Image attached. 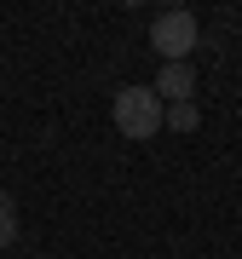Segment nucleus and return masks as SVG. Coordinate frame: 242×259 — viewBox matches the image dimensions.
<instances>
[{"label":"nucleus","instance_id":"1","mask_svg":"<svg viewBox=\"0 0 242 259\" xmlns=\"http://www.w3.org/2000/svg\"><path fill=\"white\" fill-rule=\"evenodd\" d=\"M110 115H115L121 139H156V133L168 127V104L156 98V87H121Z\"/></svg>","mask_w":242,"mask_h":259},{"label":"nucleus","instance_id":"2","mask_svg":"<svg viewBox=\"0 0 242 259\" xmlns=\"http://www.w3.org/2000/svg\"><path fill=\"white\" fill-rule=\"evenodd\" d=\"M196 40H202V29H196V18L185 6H173V12H162L156 23H150V47L162 52V64H190V52H196Z\"/></svg>","mask_w":242,"mask_h":259},{"label":"nucleus","instance_id":"3","mask_svg":"<svg viewBox=\"0 0 242 259\" xmlns=\"http://www.w3.org/2000/svg\"><path fill=\"white\" fill-rule=\"evenodd\" d=\"M190 93H196V69H190V64H162L156 98H162V104H185Z\"/></svg>","mask_w":242,"mask_h":259},{"label":"nucleus","instance_id":"4","mask_svg":"<svg viewBox=\"0 0 242 259\" xmlns=\"http://www.w3.org/2000/svg\"><path fill=\"white\" fill-rule=\"evenodd\" d=\"M168 127H173V133H196V127H202V110H196V98L168 104Z\"/></svg>","mask_w":242,"mask_h":259},{"label":"nucleus","instance_id":"5","mask_svg":"<svg viewBox=\"0 0 242 259\" xmlns=\"http://www.w3.org/2000/svg\"><path fill=\"white\" fill-rule=\"evenodd\" d=\"M18 242V207H12V196L0 190V248H12Z\"/></svg>","mask_w":242,"mask_h":259}]
</instances>
